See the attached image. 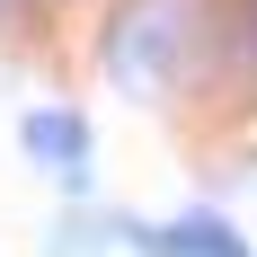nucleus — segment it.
Segmentation results:
<instances>
[{
  "mask_svg": "<svg viewBox=\"0 0 257 257\" xmlns=\"http://www.w3.org/2000/svg\"><path fill=\"white\" fill-rule=\"evenodd\" d=\"M248 45L257 27L239 0H115L98 18V71L133 106H169L178 89L231 71Z\"/></svg>",
  "mask_w": 257,
  "mask_h": 257,
  "instance_id": "obj_1",
  "label": "nucleus"
},
{
  "mask_svg": "<svg viewBox=\"0 0 257 257\" xmlns=\"http://www.w3.org/2000/svg\"><path fill=\"white\" fill-rule=\"evenodd\" d=\"M18 160L45 169L62 195H98V124L80 106H27L18 115Z\"/></svg>",
  "mask_w": 257,
  "mask_h": 257,
  "instance_id": "obj_2",
  "label": "nucleus"
},
{
  "mask_svg": "<svg viewBox=\"0 0 257 257\" xmlns=\"http://www.w3.org/2000/svg\"><path fill=\"white\" fill-rule=\"evenodd\" d=\"M124 257H257V239L239 231L222 204H178V213H133Z\"/></svg>",
  "mask_w": 257,
  "mask_h": 257,
  "instance_id": "obj_3",
  "label": "nucleus"
},
{
  "mask_svg": "<svg viewBox=\"0 0 257 257\" xmlns=\"http://www.w3.org/2000/svg\"><path fill=\"white\" fill-rule=\"evenodd\" d=\"M124 231L133 213L106 204V195H62L45 222V257H124Z\"/></svg>",
  "mask_w": 257,
  "mask_h": 257,
  "instance_id": "obj_4",
  "label": "nucleus"
},
{
  "mask_svg": "<svg viewBox=\"0 0 257 257\" xmlns=\"http://www.w3.org/2000/svg\"><path fill=\"white\" fill-rule=\"evenodd\" d=\"M9 9H18V0H0V27H9Z\"/></svg>",
  "mask_w": 257,
  "mask_h": 257,
  "instance_id": "obj_5",
  "label": "nucleus"
},
{
  "mask_svg": "<svg viewBox=\"0 0 257 257\" xmlns=\"http://www.w3.org/2000/svg\"><path fill=\"white\" fill-rule=\"evenodd\" d=\"M239 9H248V27H257V0H239Z\"/></svg>",
  "mask_w": 257,
  "mask_h": 257,
  "instance_id": "obj_6",
  "label": "nucleus"
}]
</instances>
